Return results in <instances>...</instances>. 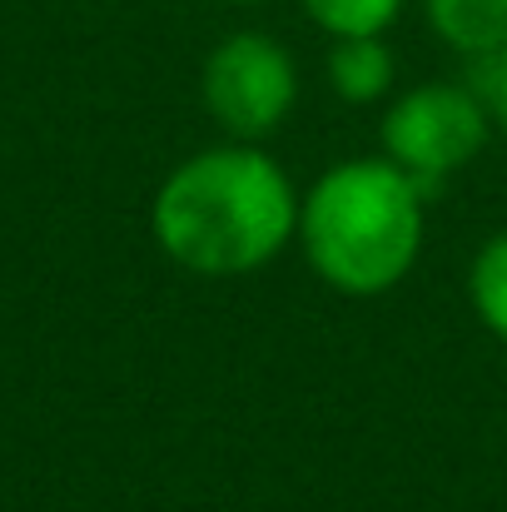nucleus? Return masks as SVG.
I'll list each match as a JSON object with an SVG mask.
<instances>
[{"label":"nucleus","instance_id":"9d476101","mask_svg":"<svg viewBox=\"0 0 507 512\" xmlns=\"http://www.w3.org/2000/svg\"><path fill=\"white\" fill-rule=\"evenodd\" d=\"M224 5H239V10H249V5H269V0H224Z\"/></svg>","mask_w":507,"mask_h":512},{"label":"nucleus","instance_id":"39448f33","mask_svg":"<svg viewBox=\"0 0 507 512\" xmlns=\"http://www.w3.org/2000/svg\"><path fill=\"white\" fill-rule=\"evenodd\" d=\"M324 80L343 105H383L393 95L398 80V60L393 45L383 35H348L329 40V60H324Z\"/></svg>","mask_w":507,"mask_h":512},{"label":"nucleus","instance_id":"1a4fd4ad","mask_svg":"<svg viewBox=\"0 0 507 512\" xmlns=\"http://www.w3.org/2000/svg\"><path fill=\"white\" fill-rule=\"evenodd\" d=\"M468 85H473L478 100L488 105L493 130L507 135V50L488 55V60H473V65H468Z\"/></svg>","mask_w":507,"mask_h":512},{"label":"nucleus","instance_id":"6e6552de","mask_svg":"<svg viewBox=\"0 0 507 512\" xmlns=\"http://www.w3.org/2000/svg\"><path fill=\"white\" fill-rule=\"evenodd\" d=\"M408 0H299V10L309 15L314 30H324L329 40L348 35H388L398 25Z\"/></svg>","mask_w":507,"mask_h":512},{"label":"nucleus","instance_id":"f03ea898","mask_svg":"<svg viewBox=\"0 0 507 512\" xmlns=\"http://www.w3.org/2000/svg\"><path fill=\"white\" fill-rule=\"evenodd\" d=\"M319 284L343 299L398 289L428 244V194L383 155L338 160L299 194L294 239Z\"/></svg>","mask_w":507,"mask_h":512},{"label":"nucleus","instance_id":"0eeeda50","mask_svg":"<svg viewBox=\"0 0 507 512\" xmlns=\"http://www.w3.org/2000/svg\"><path fill=\"white\" fill-rule=\"evenodd\" d=\"M463 289H468V304H473L478 324L498 343H507V229L488 234L478 244Z\"/></svg>","mask_w":507,"mask_h":512},{"label":"nucleus","instance_id":"7ed1b4c3","mask_svg":"<svg viewBox=\"0 0 507 512\" xmlns=\"http://www.w3.org/2000/svg\"><path fill=\"white\" fill-rule=\"evenodd\" d=\"M488 105L468 80H423L388 100L378 120V155L408 174L428 199L463 174L493 140Z\"/></svg>","mask_w":507,"mask_h":512},{"label":"nucleus","instance_id":"423d86ee","mask_svg":"<svg viewBox=\"0 0 507 512\" xmlns=\"http://www.w3.org/2000/svg\"><path fill=\"white\" fill-rule=\"evenodd\" d=\"M423 20L468 65L507 50V0H423Z\"/></svg>","mask_w":507,"mask_h":512},{"label":"nucleus","instance_id":"f257e3e1","mask_svg":"<svg viewBox=\"0 0 507 512\" xmlns=\"http://www.w3.org/2000/svg\"><path fill=\"white\" fill-rule=\"evenodd\" d=\"M299 184L264 145L219 140L184 155L150 199V234L194 279H249L299 239Z\"/></svg>","mask_w":507,"mask_h":512},{"label":"nucleus","instance_id":"20e7f679","mask_svg":"<svg viewBox=\"0 0 507 512\" xmlns=\"http://www.w3.org/2000/svg\"><path fill=\"white\" fill-rule=\"evenodd\" d=\"M199 100L224 140L264 145L299 105V60L269 30H229L199 65Z\"/></svg>","mask_w":507,"mask_h":512}]
</instances>
